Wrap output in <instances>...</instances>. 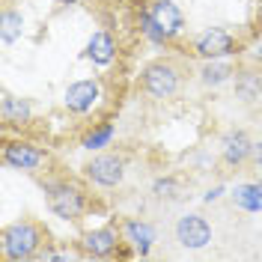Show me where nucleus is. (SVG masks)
Segmentation results:
<instances>
[{
    "mask_svg": "<svg viewBox=\"0 0 262 262\" xmlns=\"http://www.w3.org/2000/svg\"><path fill=\"white\" fill-rule=\"evenodd\" d=\"M232 75H235L232 66L221 63V60H206V66L200 69V81L206 83V86H221V83H227Z\"/></svg>",
    "mask_w": 262,
    "mask_h": 262,
    "instance_id": "f3484780",
    "label": "nucleus"
},
{
    "mask_svg": "<svg viewBox=\"0 0 262 262\" xmlns=\"http://www.w3.org/2000/svg\"><path fill=\"white\" fill-rule=\"evenodd\" d=\"M42 245V232L33 227L30 221H18V224H9L3 229V238H0V247H3V256L12 262L30 259L36 256V250Z\"/></svg>",
    "mask_w": 262,
    "mask_h": 262,
    "instance_id": "f257e3e1",
    "label": "nucleus"
},
{
    "mask_svg": "<svg viewBox=\"0 0 262 262\" xmlns=\"http://www.w3.org/2000/svg\"><path fill=\"white\" fill-rule=\"evenodd\" d=\"M143 90L152 98H170L179 90V72L170 63H149L143 69Z\"/></svg>",
    "mask_w": 262,
    "mask_h": 262,
    "instance_id": "7ed1b4c3",
    "label": "nucleus"
},
{
    "mask_svg": "<svg viewBox=\"0 0 262 262\" xmlns=\"http://www.w3.org/2000/svg\"><path fill=\"white\" fill-rule=\"evenodd\" d=\"M3 161L9 164V167H15V170H36L39 164L45 161V152L39 146H33V143H9V146L3 149Z\"/></svg>",
    "mask_w": 262,
    "mask_h": 262,
    "instance_id": "6e6552de",
    "label": "nucleus"
},
{
    "mask_svg": "<svg viewBox=\"0 0 262 262\" xmlns=\"http://www.w3.org/2000/svg\"><path fill=\"white\" fill-rule=\"evenodd\" d=\"M119 245V235H116V229L111 227H101V229H93V232H86V238H83V247H86V253L90 256H111Z\"/></svg>",
    "mask_w": 262,
    "mask_h": 262,
    "instance_id": "9b49d317",
    "label": "nucleus"
},
{
    "mask_svg": "<svg viewBox=\"0 0 262 262\" xmlns=\"http://www.w3.org/2000/svg\"><path fill=\"white\" fill-rule=\"evenodd\" d=\"M98 96H101L98 81H75V83H69L63 101L72 114H86V111H93V104L98 101Z\"/></svg>",
    "mask_w": 262,
    "mask_h": 262,
    "instance_id": "0eeeda50",
    "label": "nucleus"
},
{
    "mask_svg": "<svg viewBox=\"0 0 262 262\" xmlns=\"http://www.w3.org/2000/svg\"><path fill=\"white\" fill-rule=\"evenodd\" d=\"M235 96L242 98L245 104L262 98V75L259 72H250V69L235 72Z\"/></svg>",
    "mask_w": 262,
    "mask_h": 262,
    "instance_id": "4468645a",
    "label": "nucleus"
},
{
    "mask_svg": "<svg viewBox=\"0 0 262 262\" xmlns=\"http://www.w3.org/2000/svg\"><path fill=\"white\" fill-rule=\"evenodd\" d=\"M259 104H262V98H259Z\"/></svg>",
    "mask_w": 262,
    "mask_h": 262,
    "instance_id": "5701e85b",
    "label": "nucleus"
},
{
    "mask_svg": "<svg viewBox=\"0 0 262 262\" xmlns=\"http://www.w3.org/2000/svg\"><path fill=\"white\" fill-rule=\"evenodd\" d=\"M235 48L232 36L221 27H209L206 33H200L194 42V51L203 57V60H221V57H229Z\"/></svg>",
    "mask_w": 262,
    "mask_h": 262,
    "instance_id": "423d86ee",
    "label": "nucleus"
},
{
    "mask_svg": "<svg viewBox=\"0 0 262 262\" xmlns=\"http://www.w3.org/2000/svg\"><path fill=\"white\" fill-rule=\"evenodd\" d=\"M259 182H262V179H259Z\"/></svg>",
    "mask_w": 262,
    "mask_h": 262,
    "instance_id": "b1692460",
    "label": "nucleus"
},
{
    "mask_svg": "<svg viewBox=\"0 0 262 262\" xmlns=\"http://www.w3.org/2000/svg\"><path fill=\"white\" fill-rule=\"evenodd\" d=\"M0 114H3L6 122H12V125H24V122H30V104L24 98H12L9 93H3Z\"/></svg>",
    "mask_w": 262,
    "mask_h": 262,
    "instance_id": "2eb2a0df",
    "label": "nucleus"
},
{
    "mask_svg": "<svg viewBox=\"0 0 262 262\" xmlns=\"http://www.w3.org/2000/svg\"><path fill=\"white\" fill-rule=\"evenodd\" d=\"M221 152H224V161L229 167H238V164H245L253 155V140L245 131H227L224 140H221Z\"/></svg>",
    "mask_w": 262,
    "mask_h": 262,
    "instance_id": "1a4fd4ad",
    "label": "nucleus"
},
{
    "mask_svg": "<svg viewBox=\"0 0 262 262\" xmlns=\"http://www.w3.org/2000/svg\"><path fill=\"white\" fill-rule=\"evenodd\" d=\"M48 209L63 221H78L86 209V196L78 185L57 182V185H48Z\"/></svg>",
    "mask_w": 262,
    "mask_h": 262,
    "instance_id": "f03ea898",
    "label": "nucleus"
},
{
    "mask_svg": "<svg viewBox=\"0 0 262 262\" xmlns=\"http://www.w3.org/2000/svg\"><path fill=\"white\" fill-rule=\"evenodd\" d=\"M86 57H90L96 66H111L114 63L116 45H114V39H111V33H104V30L93 33V39H90V45H86Z\"/></svg>",
    "mask_w": 262,
    "mask_h": 262,
    "instance_id": "ddd939ff",
    "label": "nucleus"
},
{
    "mask_svg": "<svg viewBox=\"0 0 262 262\" xmlns=\"http://www.w3.org/2000/svg\"><path fill=\"white\" fill-rule=\"evenodd\" d=\"M176 179H158L155 185H152V194L158 196V200H173L176 196Z\"/></svg>",
    "mask_w": 262,
    "mask_h": 262,
    "instance_id": "aec40b11",
    "label": "nucleus"
},
{
    "mask_svg": "<svg viewBox=\"0 0 262 262\" xmlns=\"http://www.w3.org/2000/svg\"><path fill=\"white\" fill-rule=\"evenodd\" d=\"M114 125H101V128H96V131H90L86 137H83V146L86 149H104L111 140H114Z\"/></svg>",
    "mask_w": 262,
    "mask_h": 262,
    "instance_id": "6ab92c4d",
    "label": "nucleus"
},
{
    "mask_svg": "<svg viewBox=\"0 0 262 262\" xmlns=\"http://www.w3.org/2000/svg\"><path fill=\"white\" fill-rule=\"evenodd\" d=\"M221 194H224V188H214V191H209V194H206V203H212V200H217Z\"/></svg>",
    "mask_w": 262,
    "mask_h": 262,
    "instance_id": "412c9836",
    "label": "nucleus"
},
{
    "mask_svg": "<svg viewBox=\"0 0 262 262\" xmlns=\"http://www.w3.org/2000/svg\"><path fill=\"white\" fill-rule=\"evenodd\" d=\"M86 176H90V182H96L101 188H116L125 179V161L119 155H96L86 164Z\"/></svg>",
    "mask_w": 262,
    "mask_h": 262,
    "instance_id": "39448f33",
    "label": "nucleus"
},
{
    "mask_svg": "<svg viewBox=\"0 0 262 262\" xmlns=\"http://www.w3.org/2000/svg\"><path fill=\"white\" fill-rule=\"evenodd\" d=\"M232 203L245 212H262V182H242L232 188Z\"/></svg>",
    "mask_w": 262,
    "mask_h": 262,
    "instance_id": "f8f14e48",
    "label": "nucleus"
},
{
    "mask_svg": "<svg viewBox=\"0 0 262 262\" xmlns=\"http://www.w3.org/2000/svg\"><path fill=\"white\" fill-rule=\"evenodd\" d=\"M21 30H24V18H21V12L6 9L3 18H0V39H3V45L15 42L18 36H21Z\"/></svg>",
    "mask_w": 262,
    "mask_h": 262,
    "instance_id": "a211bd4d",
    "label": "nucleus"
},
{
    "mask_svg": "<svg viewBox=\"0 0 262 262\" xmlns=\"http://www.w3.org/2000/svg\"><path fill=\"white\" fill-rule=\"evenodd\" d=\"M54 3H63V6H69V3H75V0H54Z\"/></svg>",
    "mask_w": 262,
    "mask_h": 262,
    "instance_id": "4be33fe9",
    "label": "nucleus"
},
{
    "mask_svg": "<svg viewBox=\"0 0 262 262\" xmlns=\"http://www.w3.org/2000/svg\"><path fill=\"white\" fill-rule=\"evenodd\" d=\"M125 235L134 242V247L140 250V256H146L152 242H155V229L149 224H143V221H125Z\"/></svg>",
    "mask_w": 262,
    "mask_h": 262,
    "instance_id": "dca6fc26",
    "label": "nucleus"
},
{
    "mask_svg": "<svg viewBox=\"0 0 262 262\" xmlns=\"http://www.w3.org/2000/svg\"><path fill=\"white\" fill-rule=\"evenodd\" d=\"M149 15L155 18V24L167 33V39L182 33V27H185V15H182V9L173 0H155L152 9H149Z\"/></svg>",
    "mask_w": 262,
    "mask_h": 262,
    "instance_id": "9d476101",
    "label": "nucleus"
},
{
    "mask_svg": "<svg viewBox=\"0 0 262 262\" xmlns=\"http://www.w3.org/2000/svg\"><path fill=\"white\" fill-rule=\"evenodd\" d=\"M176 242H179L182 247H188V250L206 247L212 242V227H209V221L200 217V214H194V212L182 214L179 221H176Z\"/></svg>",
    "mask_w": 262,
    "mask_h": 262,
    "instance_id": "20e7f679",
    "label": "nucleus"
}]
</instances>
